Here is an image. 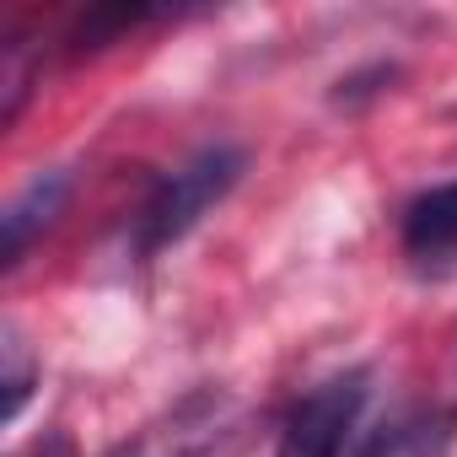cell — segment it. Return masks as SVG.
Segmentation results:
<instances>
[{"mask_svg": "<svg viewBox=\"0 0 457 457\" xmlns=\"http://www.w3.org/2000/svg\"><path fill=\"white\" fill-rule=\"evenodd\" d=\"M65 194H71V172H38V178H33V183L6 204V215H0V226H6V248H0V259H6V270H12V264H22L28 243H33L44 226L60 215Z\"/></svg>", "mask_w": 457, "mask_h": 457, "instance_id": "cell-3", "label": "cell"}, {"mask_svg": "<svg viewBox=\"0 0 457 457\" xmlns=\"http://www.w3.org/2000/svg\"><path fill=\"white\" fill-rule=\"evenodd\" d=\"M425 430H430V425H403L393 457H436V436H425Z\"/></svg>", "mask_w": 457, "mask_h": 457, "instance_id": "cell-7", "label": "cell"}, {"mask_svg": "<svg viewBox=\"0 0 457 457\" xmlns=\"http://www.w3.org/2000/svg\"><path fill=\"white\" fill-rule=\"evenodd\" d=\"M403 248L414 259L457 253V178L409 199V210H403Z\"/></svg>", "mask_w": 457, "mask_h": 457, "instance_id": "cell-4", "label": "cell"}, {"mask_svg": "<svg viewBox=\"0 0 457 457\" xmlns=\"http://www.w3.org/2000/svg\"><path fill=\"white\" fill-rule=\"evenodd\" d=\"M371 398V371L350 366L328 382H318L280 430V457H350L361 446V420Z\"/></svg>", "mask_w": 457, "mask_h": 457, "instance_id": "cell-2", "label": "cell"}, {"mask_svg": "<svg viewBox=\"0 0 457 457\" xmlns=\"http://www.w3.org/2000/svg\"><path fill=\"white\" fill-rule=\"evenodd\" d=\"M108 457H140V452H135V446H119V452H108Z\"/></svg>", "mask_w": 457, "mask_h": 457, "instance_id": "cell-8", "label": "cell"}, {"mask_svg": "<svg viewBox=\"0 0 457 457\" xmlns=\"http://www.w3.org/2000/svg\"><path fill=\"white\" fill-rule=\"evenodd\" d=\"M243 167H248V156L237 145H204L183 167H172L151 188V199L140 204V215H135V253L151 259V253L172 248L178 237H188L194 226L237 188Z\"/></svg>", "mask_w": 457, "mask_h": 457, "instance_id": "cell-1", "label": "cell"}, {"mask_svg": "<svg viewBox=\"0 0 457 457\" xmlns=\"http://www.w3.org/2000/svg\"><path fill=\"white\" fill-rule=\"evenodd\" d=\"M151 17H156L151 6H97V12H87V17L76 22L71 44H76V49H103V44H113L119 33H129V28H140V22H151Z\"/></svg>", "mask_w": 457, "mask_h": 457, "instance_id": "cell-5", "label": "cell"}, {"mask_svg": "<svg viewBox=\"0 0 457 457\" xmlns=\"http://www.w3.org/2000/svg\"><path fill=\"white\" fill-rule=\"evenodd\" d=\"M28 393H33V361L22 355V339H17V334H6V420H17V414H22Z\"/></svg>", "mask_w": 457, "mask_h": 457, "instance_id": "cell-6", "label": "cell"}]
</instances>
